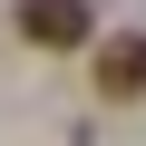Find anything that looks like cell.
Wrapping results in <instances>:
<instances>
[{
    "label": "cell",
    "mask_w": 146,
    "mask_h": 146,
    "mask_svg": "<svg viewBox=\"0 0 146 146\" xmlns=\"http://www.w3.org/2000/svg\"><path fill=\"white\" fill-rule=\"evenodd\" d=\"M29 49H88V0H20Z\"/></svg>",
    "instance_id": "1"
},
{
    "label": "cell",
    "mask_w": 146,
    "mask_h": 146,
    "mask_svg": "<svg viewBox=\"0 0 146 146\" xmlns=\"http://www.w3.org/2000/svg\"><path fill=\"white\" fill-rule=\"evenodd\" d=\"M98 98H146V39H107L98 49Z\"/></svg>",
    "instance_id": "2"
}]
</instances>
